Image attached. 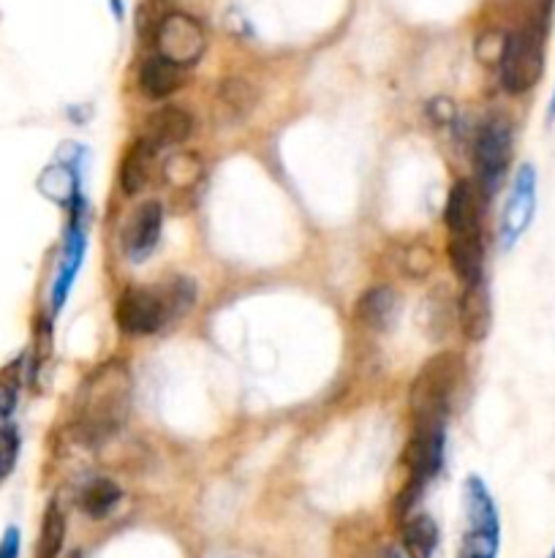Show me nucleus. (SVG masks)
I'll return each instance as SVG.
<instances>
[{
    "mask_svg": "<svg viewBox=\"0 0 555 558\" xmlns=\"http://www.w3.org/2000/svg\"><path fill=\"white\" fill-rule=\"evenodd\" d=\"M139 82L141 90L150 98H166L185 85V69L183 65L172 63V60L161 58V54H152V58L145 60V65H141Z\"/></svg>",
    "mask_w": 555,
    "mask_h": 558,
    "instance_id": "16",
    "label": "nucleus"
},
{
    "mask_svg": "<svg viewBox=\"0 0 555 558\" xmlns=\"http://www.w3.org/2000/svg\"><path fill=\"white\" fill-rule=\"evenodd\" d=\"M152 158H156V147L147 140H136L128 147V153L120 161V189H123V194L136 196L150 185Z\"/></svg>",
    "mask_w": 555,
    "mask_h": 558,
    "instance_id": "15",
    "label": "nucleus"
},
{
    "mask_svg": "<svg viewBox=\"0 0 555 558\" xmlns=\"http://www.w3.org/2000/svg\"><path fill=\"white\" fill-rule=\"evenodd\" d=\"M16 456H20V436H16L14 428H0V483L11 474L14 469Z\"/></svg>",
    "mask_w": 555,
    "mask_h": 558,
    "instance_id": "25",
    "label": "nucleus"
},
{
    "mask_svg": "<svg viewBox=\"0 0 555 558\" xmlns=\"http://www.w3.org/2000/svg\"><path fill=\"white\" fill-rule=\"evenodd\" d=\"M163 229V207L158 202H145V205L136 207V213L131 216L128 227H125L123 245L125 256H128L134 265H141L152 256L158 240H161Z\"/></svg>",
    "mask_w": 555,
    "mask_h": 558,
    "instance_id": "11",
    "label": "nucleus"
},
{
    "mask_svg": "<svg viewBox=\"0 0 555 558\" xmlns=\"http://www.w3.org/2000/svg\"><path fill=\"white\" fill-rule=\"evenodd\" d=\"M462 518H466V529H462L457 558H498V510L484 480L477 474L462 483Z\"/></svg>",
    "mask_w": 555,
    "mask_h": 558,
    "instance_id": "3",
    "label": "nucleus"
},
{
    "mask_svg": "<svg viewBox=\"0 0 555 558\" xmlns=\"http://www.w3.org/2000/svg\"><path fill=\"white\" fill-rule=\"evenodd\" d=\"M152 41H156V52L161 58L172 60V63L183 65V69L199 63V58L207 49V36L201 22L196 16L183 14V11H172V14L163 16L156 25Z\"/></svg>",
    "mask_w": 555,
    "mask_h": 558,
    "instance_id": "7",
    "label": "nucleus"
},
{
    "mask_svg": "<svg viewBox=\"0 0 555 558\" xmlns=\"http://www.w3.org/2000/svg\"><path fill=\"white\" fill-rule=\"evenodd\" d=\"M194 131V118L185 112L183 107H161L147 118L145 123V136L141 140L150 142L156 150L161 147H174V145H183L185 140L190 136Z\"/></svg>",
    "mask_w": 555,
    "mask_h": 558,
    "instance_id": "13",
    "label": "nucleus"
},
{
    "mask_svg": "<svg viewBox=\"0 0 555 558\" xmlns=\"http://www.w3.org/2000/svg\"><path fill=\"white\" fill-rule=\"evenodd\" d=\"M533 213H536V169L531 163H522L517 169L509 196H506L504 213H501V248H511L526 234L533 221Z\"/></svg>",
    "mask_w": 555,
    "mask_h": 558,
    "instance_id": "8",
    "label": "nucleus"
},
{
    "mask_svg": "<svg viewBox=\"0 0 555 558\" xmlns=\"http://www.w3.org/2000/svg\"><path fill=\"white\" fill-rule=\"evenodd\" d=\"M131 376L120 363H107L85 381L76 407V436L87 445L112 439L128 420Z\"/></svg>",
    "mask_w": 555,
    "mask_h": 558,
    "instance_id": "1",
    "label": "nucleus"
},
{
    "mask_svg": "<svg viewBox=\"0 0 555 558\" xmlns=\"http://www.w3.org/2000/svg\"><path fill=\"white\" fill-rule=\"evenodd\" d=\"M522 9V22H536V25H547L550 5L553 0H517Z\"/></svg>",
    "mask_w": 555,
    "mask_h": 558,
    "instance_id": "27",
    "label": "nucleus"
},
{
    "mask_svg": "<svg viewBox=\"0 0 555 558\" xmlns=\"http://www.w3.org/2000/svg\"><path fill=\"white\" fill-rule=\"evenodd\" d=\"M550 120H555V93H553V101H550Z\"/></svg>",
    "mask_w": 555,
    "mask_h": 558,
    "instance_id": "32",
    "label": "nucleus"
},
{
    "mask_svg": "<svg viewBox=\"0 0 555 558\" xmlns=\"http://www.w3.org/2000/svg\"><path fill=\"white\" fill-rule=\"evenodd\" d=\"M114 319L128 336H152L169 322L156 289H125L114 308Z\"/></svg>",
    "mask_w": 555,
    "mask_h": 558,
    "instance_id": "9",
    "label": "nucleus"
},
{
    "mask_svg": "<svg viewBox=\"0 0 555 558\" xmlns=\"http://www.w3.org/2000/svg\"><path fill=\"white\" fill-rule=\"evenodd\" d=\"M544 33L547 25H536V22H520L515 31L506 36L504 54L498 60L501 85L511 96L528 93L544 71Z\"/></svg>",
    "mask_w": 555,
    "mask_h": 558,
    "instance_id": "4",
    "label": "nucleus"
},
{
    "mask_svg": "<svg viewBox=\"0 0 555 558\" xmlns=\"http://www.w3.org/2000/svg\"><path fill=\"white\" fill-rule=\"evenodd\" d=\"M446 232H449V262L457 278L466 283L482 281L484 272V245H482V227L477 216V194L466 180L455 183L449 189L444 207Z\"/></svg>",
    "mask_w": 555,
    "mask_h": 558,
    "instance_id": "2",
    "label": "nucleus"
},
{
    "mask_svg": "<svg viewBox=\"0 0 555 558\" xmlns=\"http://www.w3.org/2000/svg\"><path fill=\"white\" fill-rule=\"evenodd\" d=\"M120 499H123V490L118 488V483H112L107 477H98L92 483H87V488L82 490L79 507L87 518L101 521V518H107L120 505Z\"/></svg>",
    "mask_w": 555,
    "mask_h": 558,
    "instance_id": "18",
    "label": "nucleus"
},
{
    "mask_svg": "<svg viewBox=\"0 0 555 558\" xmlns=\"http://www.w3.org/2000/svg\"><path fill=\"white\" fill-rule=\"evenodd\" d=\"M471 156L477 191L482 194V199H490L498 191L511 161V125L504 118H490L488 123L479 125Z\"/></svg>",
    "mask_w": 555,
    "mask_h": 558,
    "instance_id": "6",
    "label": "nucleus"
},
{
    "mask_svg": "<svg viewBox=\"0 0 555 558\" xmlns=\"http://www.w3.org/2000/svg\"><path fill=\"white\" fill-rule=\"evenodd\" d=\"M0 558H20V529H5L3 539H0Z\"/></svg>",
    "mask_w": 555,
    "mask_h": 558,
    "instance_id": "29",
    "label": "nucleus"
},
{
    "mask_svg": "<svg viewBox=\"0 0 555 558\" xmlns=\"http://www.w3.org/2000/svg\"><path fill=\"white\" fill-rule=\"evenodd\" d=\"M397 267L408 278H424L433 270V248L422 243H408L397 251Z\"/></svg>",
    "mask_w": 555,
    "mask_h": 558,
    "instance_id": "22",
    "label": "nucleus"
},
{
    "mask_svg": "<svg viewBox=\"0 0 555 558\" xmlns=\"http://www.w3.org/2000/svg\"><path fill=\"white\" fill-rule=\"evenodd\" d=\"M430 114H433L435 123L444 125V123H449L452 114H455V107H452V104L446 101V98H439V101L430 104Z\"/></svg>",
    "mask_w": 555,
    "mask_h": 558,
    "instance_id": "30",
    "label": "nucleus"
},
{
    "mask_svg": "<svg viewBox=\"0 0 555 558\" xmlns=\"http://www.w3.org/2000/svg\"><path fill=\"white\" fill-rule=\"evenodd\" d=\"M218 96H221V104L234 114V118H243V114L256 104L254 87L245 80H226L221 85V93H218Z\"/></svg>",
    "mask_w": 555,
    "mask_h": 558,
    "instance_id": "23",
    "label": "nucleus"
},
{
    "mask_svg": "<svg viewBox=\"0 0 555 558\" xmlns=\"http://www.w3.org/2000/svg\"><path fill=\"white\" fill-rule=\"evenodd\" d=\"M550 558H555V548H553V550H550Z\"/></svg>",
    "mask_w": 555,
    "mask_h": 558,
    "instance_id": "33",
    "label": "nucleus"
},
{
    "mask_svg": "<svg viewBox=\"0 0 555 558\" xmlns=\"http://www.w3.org/2000/svg\"><path fill=\"white\" fill-rule=\"evenodd\" d=\"M439 548V526L430 515H414L403 526V550L408 558H430Z\"/></svg>",
    "mask_w": 555,
    "mask_h": 558,
    "instance_id": "17",
    "label": "nucleus"
},
{
    "mask_svg": "<svg viewBox=\"0 0 555 558\" xmlns=\"http://www.w3.org/2000/svg\"><path fill=\"white\" fill-rule=\"evenodd\" d=\"M457 381H460V357L457 354L444 352L428 360L411 387L414 423H444Z\"/></svg>",
    "mask_w": 555,
    "mask_h": 558,
    "instance_id": "5",
    "label": "nucleus"
},
{
    "mask_svg": "<svg viewBox=\"0 0 555 558\" xmlns=\"http://www.w3.org/2000/svg\"><path fill=\"white\" fill-rule=\"evenodd\" d=\"M16 407V385L11 379H0V428H5V420L11 417Z\"/></svg>",
    "mask_w": 555,
    "mask_h": 558,
    "instance_id": "28",
    "label": "nucleus"
},
{
    "mask_svg": "<svg viewBox=\"0 0 555 558\" xmlns=\"http://www.w3.org/2000/svg\"><path fill=\"white\" fill-rule=\"evenodd\" d=\"M201 174H205V167L196 153H174L163 163V183L172 191H194Z\"/></svg>",
    "mask_w": 555,
    "mask_h": 558,
    "instance_id": "19",
    "label": "nucleus"
},
{
    "mask_svg": "<svg viewBox=\"0 0 555 558\" xmlns=\"http://www.w3.org/2000/svg\"><path fill=\"white\" fill-rule=\"evenodd\" d=\"M457 319H460L462 336L471 343L488 338L490 327H493V308H490V294L484 281L466 283L460 294V305H457Z\"/></svg>",
    "mask_w": 555,
    "mask_h": 558,
    "instance_id": "12",
    "label": "nucleus"
},
{
    "mask_svg": "<svg viewBox=\"0 0 555 558\" xmlns=\"http://www.w3.org/2000/svg\"><path fill=\"white\" fill-rule=\"evenodd\" d=\"M85 248H87V232L85 221H82V202L74 199V213H71L69 229H65V243L63 254H60V267L58 278L52 283V311L58 314L60 308L69 300L71 287L76 281V272H79L82 262H85Z\"/></svg>",
    "mask_w": 555,
    "mask_h": 558,
    "instance_id": "10",
    "label": "nucleus"
},
{
    "mask_svg": "<svg viewBox=\"0 0 555 558\" xmlns=\"http://www.w3.org/2000/svg\"><path fill=\"white\" fill-rule=\"evenodd\" d=\"M158 298H161L163 308H166V319H180L185 311L194 308V300H196V287L194 281H188L185 276H172L166 283L156 289Z\"/></svg>",
    "mask_w": 555,
    "mask_h": 558,
    "instance_id": "21",
    "label": "nucleus"
},
{
    "mask_svg": "<svg viewBox=\"0 0 555 558\" xmlns=\"http://www.w3.org/2000/svg\"><path fill=\"white\" fill-rule=\"evenodd\" d=\"M397 316H400V300H397L395 289L373 287L357 300V322L362 327H368V330H392Z\"/></svg>",
    "mask_w": 555,
    "mask_h": 558,
    "instance_id": "14",
    "label": "nucleus"
},
{
    "mask_svg": "<svg viewBox=\"0 0 555 558\" xmlns=\"http://www.w3.org/2000/svg\"><path fill=\"white\" fill-rule=\"evenodd\" d=\"M379 558H403V556L397 554L395 548H384V550H381V554H379Z\"/></svg>",
    "mask_w": 555,
    "mask_h": 558,
    "instance_id": "31",
    "label": "nucleus"
},
{
    "mask_svg": "<svg viewBox=\"0 0 555 558\" xmlns=\"http://www.w3.org/2000/svg\"><path fill=\"white\" fill-rule=\"evenodd\" d=\"M504 44H506V36L501 31L482 33L477 41L479 60H482V63H498L501 54H504Z\"/></svg>",
    "mask_w": 555,
    "mask_h": 558,
    "instance_id": "26",
    "label": "nucleus"
},
{
    "mask_svg": "<svg viewBox=\"0 0 555 558\" xmlns=\"http://www.w3.org/2000/svg\"><path fill=\"white\" fill-rule=\"evenodd\" d=\"M65 543V515L58 501H49L41 518V532H38L36 558H58Z\"/></svg>",
    "mask_w": 555,
    "mask_h": 558,
    "instance_id": "20",
    "label": "nucleus"
},
{
    "mask_svg": "<svg viewBox=\"0 0 555 558\" xmlns=\"http://www.w3.org/2000/svg\"><path fill=\"white\" fill-rule=\"evenodd\" d=\"M41 189H44V194L52 196V199H58V202L79 199V196H76V174L65 167L47 169L41 178Z\"/></svg>",
    "mask_w": 555,
    "mask_h": 558,
    "instance_id": "24",
    "label": "nucleus"
}]
</instances>
